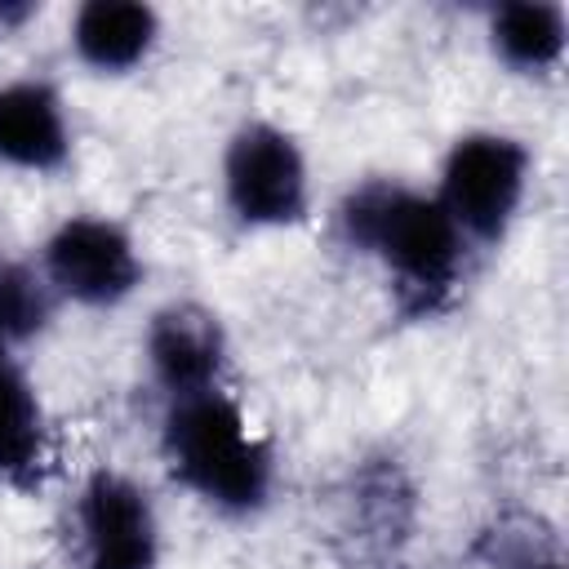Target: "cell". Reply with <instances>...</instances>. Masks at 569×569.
I'll use <instances>...</instances> for the list:
<instances>
[{
	"mask_svg": "<svg viewBox=\"0 0 569 569\" xmlns=\"http://www.w3.org/2000/svg\"><path fill=\"white\" fill-rule=\"evenodd\" d=\"M347 249L378 262L405 316H436L453 302L471 244L436 204L431 191L400 178H369L338 204Z\"/></svg>",
	"mask_w": 569,
	"mask_h": 569,
	"instance_id": "cell-1",
	"label": "cell"
},
{
	"mask_svg": "<svg viewBox=\"0 0 569 569\" xmlns=\"http://www.w3.org/2000/svg\"><path fill=\"white\" fill-rule=\"evenodd\" d=\"M160 458L169 480L218 516H258L271 502L276 449L227 387L164 400Z\"/></svg>",
	"mask_w": 569,
	"mask_h": 569,
	"instance_id": "cell-2",
	"label": "cell"
},
{
	"mask_svg": "<svg viewBox=\"0 0 569 569\" xmlns=\"http://www.w3.org/2000/svg\"><path fill=\"white\" fill-rule=\"evenodd\" d=\"M533 182V156L516 133L471 129L458 133L436 173V204L471 249L502 244L516 227Z\"/></svg>",
	"mask_w": 569,
	"mask_h": 569,
	"instance_id": "cell-3",
	"label": "cell"
},
{
	"mask_svg": "<svg viewBox=\"0 0 569 569\" xmlns=\"http://www.w3.org/2000/svg\"><path fill=\"white\" fill-rule=\"evenodd\" d=\"M222 204L249 231L298 227L311 213V164L302 142L276 120H244L222 151Z\"/></svg>",
	"mask_w": 569,
	"mask_h": 569,
	"instance_id": "cell-4",
	"label": "cell"
},
{
	"mask_svg": "<svg viewBox=\"0 0 569 569\" xmlns=\"http://www.w3.org/2000/svg\"><path fill=\"white\" fill-rule=\"evenodd\" d=\"M76 569H160L164 529L156 498L124 467H93L71 498Z\"/></svg>",
	"mask_w": 569,
	"mask_h": 569,
	"instance_id": "cell-5",
	"label": "cell"
},
{
	"mask_svg": "<svg viewBox=\"0 0 569 569\" xmlns=\"http://www.w3.org/2000/svg\"><path fill=\"white\" fill-rule=\"evenodd\" d=\"M40 276L58 302L84 311H111L138 293L147 262L124 222L107 213H71L44 236Z\"/></svg>",
	"mask_w": 569,
	"mask_h": 569,
	"instance_id": "cell-6",
	"label": "cell"
},
{
	"mask_svg": "<svg viewBox=\"0 0 569 569\" xmlns=\"http://www.w3.org/2000/svg\"><path fill=\"white\" fill-rule=\"evenodd\" d=\"M142 356L151 382L164 391V400H187L222 387L231 342L227 325L213 307L196 298H173L151 311L142 333Z\"/></svg>",
	"mask_w": 569,
	"mask_h": 569,
	"instance_id": "cell-7",
	"label": "cell"
},
{
	"mask_svg": "<svg viewBox=\"0 0 569 569\" xmlns=\"http://www.w3.org/2000/svg\"><path fill=\"white\" fill-rule=\"evenodd\" d=\"M76 133L62 93L40 76L0 80V164L18 173H58Z\"/></svg>",
	"mask_w": 569,
	"mask_h": 569,
	"instance_id": "cell-8",
	"label": "cell"
},
{
	"mask_svg": "<svg viewBox=\"0 0 569 569\" xmlns=\"http://www.w3.org/2000/svg\"><path fill=\"white\" fill-rule=\"evenodd\" d=\"M160 13L142 0H84L71 13L67 44L76 62L98 76H129L138 71L160 44Z\"/></svg>",
	"mask_w": 569,
	"mask_h": 569,
	"instance_id": "cell-9",
	"label": "cell"
},
{
	"mask_svg": "<svg viewBox=\"0 0 569 569\" xmlns=\"http://www.w3.org/2000/svg\"><path fill=\"white\" fill-rule=\"evenodd\" d=\"M49 471V418L40 391L18 356L0 338V489L27 493Z\"/></svg>",
	"mask_w": 569,
	"mask_h": 569,
	"instance_id": "cell-10",
	"label": "cell"
},
{
	"mask_svg": "<svg viewBox=\"0 0 569 569\" xmlns=\"http://www.w3.org/2000/svg\"><path fill=\"white\" fill-rule=\"evenodd\" d=\"M493 58L516 76H547L560 67L569 49V18L560 4L547 0H511L489 9L485 22Z\"/></svg>",
	"mask_w": 569,
	"mask_h": 569,
	"instance_id": "cell-11",
	"label": "cell"
},
{
	"mask_svg": "<svg viewBox=\"0 0 569 569\" xmlns=\"http://www.w3.org/2000/svg\"><path fill=\"white\" fill-rule=\"evenodd\" d=\"M53 307H58V298L44 284L40 267L0 258V338L9 347L22 351L31 338H40L53 320Z\"/></svg>",
	"mask_w": 569,
	"mask_h": 569,
	"instance_id": "cell-12",
	"label": "cell"
},
{
	"mask_svg": "<svg viewBox=\"0 0 569 569\" xmlns=\"http://www.w3.org/2000/svg\"><path fill=\"white\" fill-rule=\"evenodd\" d=\"M489 569H565V560L538 533L529 538L525 529H498L489 533Z\"/></svg>",
	"mask_w": 569,
	"mask_h": 569,
	"instance_id": "cell-13",
	"label": "cell"
},
{
	"mask_svg": "<svg viewBox=\"0 0 569 569\" xmlns=\"http://www.w3.org/2000/svg\"><path fill=\"white\" fill-rule=\"evenodd\" d=\"M36 13H40V4H31V0H0V44H4L13 31H22Z\"/></svg>",
	"mask_w": 569,
	"mask_h": 569,
	"instance_id": "cell-14",
	"label": "cell"
}]
</instances>
